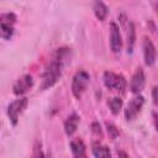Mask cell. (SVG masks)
Masks as SVG:
<instances>
[{"instance_id":"1","label":"cell","mask_w":158,"mask_h":158,"mask_svg":"<svg viewBox=\"0 0 158 158\" xmlns=\"http://www.w3.org/2000/svg\"><path fill=\"white\" fill-rule=\"evenodd\" d=\"M69 58H70L69 48H58L51 54L41 74V89L42 90L52 88L60 79L67 62L70 60Z\"/></svg>"},{"instance_id":"2","label":"cell","mask_w":158,"mask_h":158,"mask_svg":"<svg viewBox=\"0 0 158 158\" xmlns=\"http://www.w3.org/2000/svg\"><path fill=\"white\" fill-rule=\"evenodd\" d=\"M102 81H104V85H105L107 89L118 91V93H121V94L125 93L126 86H127V83H126L125 77H123L122 74H117V73H114V72H111V70L104 72Z\"/></svg>"},{"instance_id":"3","label":"cell","mask_w":158,"mask_h":158,"mask_svg":"<svg viewBox=\"0 0 158 158\" xmlns=\"http://www.w3.org/2000/svg\"><path fill=\"white\" fill-rule=\"evenodd\" d=\"M17 16L14 12H2L0 16V35L2 40H10L15 32Z\"/></svg>"},{"instance_id":"4","label":"cell","mask_w":158,"mask_h":158,"mask_svg":"<svg viewBox=\"0 0 158 158\" xmlns=\"http://www.w3.org/2000/svg\"><path fill=\"white\" fill-rule=\"evenodd\" d=\"M90 81V75L86 70H79L74 74L72 80V94L75 99H80L84 91L88 88V84Z\"/></svg>"},{"instance_id":"5","label":"cell","mask_w":158,"mask_h":158,"mask_svg":"<svg viewBox=\"0 0 158 158\" xmlns=\"http://www.w3.org/2000/svg\"><path fill=\"white\" fill-rule=\"evenodd\" d=\"M27 104H28L27 98H19V99H16V100H14V101H11L9 104L6 114H7V117H9V120H10L12 126L17 125L21 114L27 107Z\"/></svg>"},{"instance_id":"6","label":"cell","mask_w":158,"mask_h":158,"mask_svg":"<svg viewBox=\"0 0 158 158\" xmlns=\"http://www.w3.org/2000/svg\"><path fill=\"white\" fill-rule=\"evenodd\" d=\"M143 104H144V98L139 94H137L136 96H133L130 102L127 104L126 109H125V118L127 121H131L133 120L142 110L143 107Z\"/></svg>"},{"instance_id":"7","label":"cell","mask_w":158,"mask_h":158,"mask_svg":"<svg viewBox=\"0 0 158 158\" xmlns=\"http://www.w3.org/2000/svg\"><path fill=\"white\" fill-rule=\"evenodd\" d=\"M123 46L122 35L120 31V26L116 22L110 23V48L114 53H120Z\"/></svg>"},{"instance_id":"8","label":"cell","mask_w":158,"mask_h":158,"mask_svg":"<svg viewBox=\"0 0 158 158\" xmlns=\"http://www.w3.org/2000/svg\"><path fill=\"white\" fill-rule=\"evenodd\" d=\"M32 86H33V78H32V75L31 74H25V75L20 77L15 81V84L12 86V91H14L15 95L20 96V95H23L25 93H27Z\"/></svg>"},{"instance_id":"9","label":"cell","mask_w":158,"mask_h":158,"mask_svg":"<svg viewBox=\"0 0 158 158\" xmlns=\"http://www.w3.org/2000/svg\"><path fill=\"white\" fill-rule=\"evenodd\" d=\"M142 49H143V58H144L146 65H148V67L153 65L157 59V49L149 38H147V37L143 38Z\"/></svg>"},{"instance_id":"10","label":"cell","mask_w":158,"mask_h":158,"mask_svg":"<svg viewBox=\"0 0 158 158\" xmlns=\"http://www.w3.org/2000/svg\"><path fill=\"white\" fill-rule=\"evenodd\" d=\"M146 84V77L142 68H137V70L133 73L131 81H130V89L133 94H139Z\"/></svg>"},{"instance_id":"11","label":"cell","mask_w":158,"mask_h":158,"mask_svg":"<svg viewBox=\"0 0 158 158\" xmlns=\"http://www.w3.org/2000/svg\"><path fill=\"white\" fill-rule=\"evenodd\" d=\"M120 21L122 23L123 27H126V36H127V51L132 52V48H133V44H135V26L131 21H128V19L125 17V15H121L120 16Z\"/></svg>"},{"instance_id":"12","label":"cell","mask_w":158,"mask_h":158,"mask_svg":"<svg viewBox=\"0 0 158 158\" xmlns=\"http://www.w3.org/2000/svg\"><path fill=\"white\" fill-rule=\"evenodd\" d=\"M70 151H72L73 157L75 158H81L86 156V152H85L86 147L81 138H73L70 141Z\"/></svg>"},{"instance_id":"13","label":"cell","mask_w":158,"mask_h":158,"mask_svg":"<svg viewBox=\"0 0 158 158\" xmlns=\"http://www.w3.org/2000/svg\"><path fill=\"white\" fill-rule=\"evenodd\" d=\"M93 11L98 20L104 21L109 15V7L102 0H94L93 1Z\"/></svg>"},{"instance_id":"14","label":"cell","mask_w":158,"mask_h":158,"mask_svg":"<svg viewBox=\"0 0 158 158\" xmlns=\"http://www.w3.org/2000/svg\"><path fill=\"white\" fill-rule=\"evenodd\" d=\"M78 123H79V116L75 112L70 114L67 117V120L64 121V132H65V135L67 136H72L77 131Z\"/></svg>"},{"instance_id":"15","label":"cell","mask_w":158,"mask_h":158,"mask_svg":"<svg viewBox=\"0 0 158 158\" xmlns=\"http://www.w3.org/2000/svg\"><path fill=\"white\" fill-rule=\"evenodd\" d=\"M107 105H109V109L111 111L112 115H117L120 112V110L122 109V105H123V101L120 96H114V98H110L109 101H107Z\"/></svg>"},{"instance_id":"16","label":"cell","mask_w":158,"mask_h":158,"mask_svg":"<svg viewBox=\"0 0 158 158\" xmlns=\"http://www.w3.org/2000/svg\"><path fill=\"white\" fill-rule=\"evenodd\" d=\"M91 152H93L94 157H110L111 156V152H110L109 147L102 146L100 143H94L93 148H91Z\"/></svg>"},{"instance_id":"17","label":"cell","mask_w":158,"mask_h":158,"mask_svg":"<svg viewBox=\"0 0 158 158\" xmlns=\"http://www.w3.org/2000/svg\"><path fill=\"white\" fill-rule=\"evenodd\" d=\"M106 130H107V133H109V136L111 138H116L118 136V130H117V127L114 123L106 122Z\"/></svg>"},{"instance_id":"18","label":"cell","mask_w":158,"mask_h":158,"mask_svg":"<svg viewBox=\"0 0 158 158\" xmlns=\"http://www.w3.org/2000/svg\"><path fill=\"white\" fill-rule=\"evenodd\" d=\"M91 131H93V133H94L95 136H98V137H101V136H102L101 126H100V123H99V122H96V121L91 123Z\"/></svg>"},{"instance_id":"19","label":"cell","mask_w":158,"mask_h":158,"mask_svg":"<svg viewBox=\"0 0 158 158\" xmlns=\"http://www.w3.org/2000/svg\"><path fill=\"white\" fill-rule=\"evenodd\" d=\"M33 157H42V156H44L43 153H42V149H41V143H36V146H35V152H33V154H32Z\"/></svg>"},{"instance_id":"20","label":"cell","mask_w":158,"mask_h":158,"mask_svg":"<svg viewBox=\"0 0 158 158\" xmlns=\"http://www.w3.org/2000/svg\"><path fill=\"white\" fill-rule=\"evenodd\" d=\"M152 99L156 105H158V86H154L152 89Z\"/></svg>"},{"instance_id":"21","label":"cell","mask_w":158,"mask_h":158,"mask_svg":"<svg viewBox=\"0 0 158 158\" xmlns=\"http://www.w3.org/2000/svg\"><path fill=\"white\" fill-rule=\"evenodd\" d=\"M153 122H154V127L158 132V114L157 112H153Z\"/></svg>"}]
</instances>
